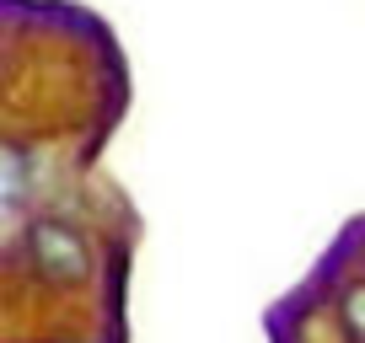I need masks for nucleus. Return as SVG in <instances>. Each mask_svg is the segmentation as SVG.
I'll use <instances>...</instances> for the list:
<instances>
[{
    "instance_id": "nucleus-1",
    "label": "nucleus",
    "mask_w": 365,
    "mask_h": 343,
    "mask_svg": "<svg viewBox=\"0 0 365 343\" xmlns=\"http://www.w3.org/2000/svg\"><path fill=\"white\" fill-rule=\"evenodd\" d=\"M27 258H33V268L43 279H54V285H76V279L91 274L86 241H81V231L65 226V220H33V226H27Z\"/></svg>"
},
{
    "instance_id": "nucleus-2",
    "label": "nucleus",
    "mask_w": 365,
    "mask_h": 343,
    "mask_svg": "<svg viewBox=\"0 0 365 343\" xmlns=\"http://www.w3.org/2000/svg\"><path fill=\"white\" fill-rule=\"evenodd\" d=\"M22 199H27V156L11 150V145H0V220L11 215Z\"/></svg>"
},
{
    "instance_id": "nucleus-3",
    "label": "nucleus",
    "mask_w": 365,
    "mask_h": 343,
    "mask_svg": "<svg viewBox=\"0 0 365 343\" xmlns=\"http://www.w3.org/2000/svg\"><path fill=\"white\" fill-rule=\"evenodd\" d=\"M344 317H349V332H354V338L365 343V285H360V290H354V295H349V306H344Z\"/></svg>"
}]
</instances>
